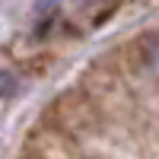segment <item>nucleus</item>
Instances as JSON below:
<instances>
[{
    "label": "nucleus",
    "instance_id": "nucleus-1",
    "mask_svg": "<svg viewBox=\"0 0 159 159\" xmlns=\"http://www.w3.org/2000/svg\"><path fill=\"white\" fill-rule=\"evenodd\" d=\"M143 64H147V70L153 76H159V35L147 38V45H143Z\"/></svg>",
    "mask_w": 159,
    "mask_h": 159
},
{
    "label": "nucleus",
    "instance_id": "nucleus-2",
    "mask_svg": "<svg viewBox=\"0 0 159 159\" xmlns=\"http://www.w3.org/2000/svg\"><path fill=\"white\" fill-rule=\"evenodd\" d=\"M16 89H19V80H16V73L0 70V102H7L10 96H16Z\"/></svg>",
    "mask_w": 159,
    "mask_h": 159
}]
</instances>
